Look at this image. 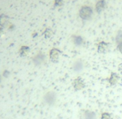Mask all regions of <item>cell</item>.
Here are the masks:
<instances>
[{
  "label": "cell",
  "instance_id": "obj_1",
  "mask_svg": "<svg viewBox=\"0 0 122 119\" xmlns=\"http://www.w3.org/2000/svg\"><path fill=\"white\" fill-rule=\"evenodd\" d=\"M41 102L44 105L49 107H54L58 102V94L54 90H47L43 93Z\"/></svg>",
  "mask_w": 122,
  "mask_h": 119
},
{
  "label": "cell",
  "instance_id": "obj_2",
  "mask_svg": "<svg viewBox=\"0 0 122 119\" xmlns=\"http://www.w3.org/2000/svg\"><path fill=\"white\" fill-rule=\"evenodd\" d=\"M79 15L81 18L83 20H89L92 18L93 15V10L89 6H83V7L80 9V13H79Z\"/></svg>",
  "mask_w": 122,
  "mask_h": 119
},
{
  "label": "cell",
  "instance_id": "obj_3",
  "mask_svg": "<svg viewBox=\"0 0 122 119\" xmlns=\"http://www.w3.org/2000/svg\"><path fill=\"white\" fill-rule=\"evenodd\" d=\"M45 60H46L45 54L43 52H41V51H39L37 54H35L34 57L32 58L33 63H34V65H36V66H40V65H44V64L45 63Z\"/></svg>",
  "mask_w": 122,
  "mask_h": 119
},
{
  "label": "cell",
  "instance_id": "obj_4",
  "mask_svg": "<svg viewBox=\"0 0 122 119\" xmlns=\"http://www.w3.org/2000/svg\"><path fill=\"white\" fill-rule=\"evenodd\" d=\"M72 87L75 91H81L85 89V82L81 77L78 76L75 78L72 81Z\"/></svg>",
  "mask_w": 122,
  "mask_h": 119
},
{
  "label": "cell",
  "instance_id": "obj_5",
  "mask_svg": "<svg viewBox=\"0 0 122 119\" xmlns=\"http://www.w3.org/2000/svg\"><path fill=\"white\" fill-rule=\"evenodd\" d=\"M80 119H97V116L93 111L81 110L80 112Z\"/></svg>",
  "mask_w": 122,
  "mask_h": 119
},
{
  "label": "cell",
  "instance_id": "obj_6",
  "mask_svg": "<svg viewBox=\"0 0 122 119\" xmlns=\"http://www.w3.org/2000/svg\"><path fill=\"white\" fill-rule=\"evenodd\" d=\"M85 67V64H84L83 60L80 59H77L75 60H74L73 63H72V70H73L74 72H76V73H79V72L82 71Z\"/></svg>",
  "mask_w": 122,
  "mask_h": 119
},
{
  "label": "cell",
  "instance_id": "obj_7",
  "mask_svg": "<svg viewBox=\"0 0 122 119\" xmlns=\"http://www.w3.org/2000/svg\"><path fill=\"white\" fill-rule=\"evenodd\" d=\"M60 54H61V51L59 49L53 48L49 51V59H50V60L52 62L56 63V62L59 61V57H60Z\"/></svg>",
  "mask_w": 122,
  "mask_h": 119
},
{
  "label": "cell",
  "instance_id": "obj_8",
  "mask_svg": "<svg viewBox=\"0 0 122 119\" xmlns=\"http://www.w3.org/2000/svg\"><path fill=\"white\" fill-rule=\"evenodd\" d=\"M109 49V44L105 41H100L97 44V50L100 54H105L108 51Z\"/></svg>",
  "mask_w": 122,
  "mask_h": 119
},
{
  "label": "cell",
  "instance_id": "obj_9",
  "mask_svg": "<svg viewBox=\"0 0 122 119\" xmlns=\"http://www.w3.org/2000/svg\"><path fill=\"white\" fill-rule=\"evenodd\" d=\"M119 81H120V76L115 72H112L108 78V82L110 83V86L116 85L119 82Z\"/></svg>",
  "mask_w": 122,
  "mask_h": 119
},
{
  "label": "cell",
  "instance_id": "obj_10",
  "mask_svg": "<svg viewBox=\"0 0 122 119\" xmlns=\"http://www.w3.org/2000/svg\"><path fill=\"white\" fill-rule=\"evenodd\" d=\"M72 41L76 46H81L84 43V39L82 36L79 35V34H73L72 35Z\"/></svg>",
  "mask_w": 122,
  "mask_h": 119
},
{
  "label": "cell",
  "instance_id": "obj_11",
  "mask_svg": "<svg viewBox=\"0 0 122 119\" xmlns=\"http://www.w3.org/2000/svg\"><path fill=\"white\" fill-rule=\"evenodd\" d=\"M9 24V19L5 14H1L0 15V26L2 28L8 27Z\"/></svg>",
  "mask_w": 122,
  "mask_h": 119
},
{
  "label": "cell",
  "instance_id": "obj_12",
  "mask_svg": "<svg viewBox=\"0 0 122 119\" xmlns=\"http://www.w3.org/2000/svg\"><path fill=\"white\" fill-rule=\"evenodd\" d=\"M105 6H106V3L105 0H99L95 5V9L98 13H100L105 9Z\"/></svg>",
  "mask_w": 122,
  "mask_h": 119
},
{
  "label": "cell",
  "instance_id": "obj_13",
  "mask_svg": "<svg viewBox=\"0 0 122 119\" xmlns=\"http://www.w3.org/2000/svg\"><path fill=\"white\" fill-rule=\"evenodd\" d=\"M29 51H30V49H29V46H21L20 49H19V54L20 56H22V57H24V56H26L29 53Z\"/></svg>",
  "mask_w": 122,
  "mask_h": 119
},
{
  "label": "cell",
  "instance_id": "obj_14",
  "mask_svg": "<svg viewBox=\"0 0 122 119\" xmlns=\"http://www.w3.org/2000/svg\"><path fill=\"white\" fill-rule=\"evenodd\" d=\"M115 42H116V44H122V31L119 30L116 34V36H115Z\"/></svg>",
  "mask_w": 122,
  "mask_h": 119
},
{
  "label": "cell",
  "instance_id": "obj_15",
  "mask_svg": "<svg viewBox=\"0 0 122 119\" xmlns=\"http://www.w3.org/2000/svg\"><path fill=\"white\" fill-rule=\"evenodd\" d=\"M53 34V31L50 29H46L45 31L44 32V36L45 38H50Z\"/></svg>",
  "mask_w": 122,
  "mask_h": 119
},
{
  "label": "cell",
  "instance_id": "obj_16",
  "mask_svg": "<svg viewBox=\"0 0 122 119\" xmlns=\"http://www.w3.org/2000/svg\"><path fill=\"white\" fill-rule=\"evenodd\" d=\"M100 119H111V116H110V114L108 113V112H103V113L101 114Z\"/></svg>",
  "mask_w": 122,
  "mask_h": 119
},
{
  "label": "cell",
  "instance_id": "obj_17",
  "mask_svg": "<svg viewBox=\"0 0 122 119\" xmlns=\"http://www.w3.org/2000/svg\"><path fill=\"white\" fill-rule=\"evenodd\" d=\"M63 1L62 0H54V6H62Z\"/></svg>",
  "mask_w": 122,
  "mask_h": 119
},
{
  "label": "cell",
  "instance_id": "obj_18",
  "mask_svg": "<svg viewBox=\"0 0 122 119\" xmlns=\"http://www.w3.org/2000/svg\"><path fill=\"white\" fill-rule=\"evenodd\" d=\"M117 49H118V50L122 54V44H117Z\"/></svg>",
  "mask_w": 122,
  "mask_h": 119
},
{
  "label": "cell",
  "instance_id": "obj_19",
  "mask_svg": "<svg viewBox=\"0 0 122 119\" xmlns=\"http://www.w3.org/2000/svg\"><path fill=\"white\" fill-rule=\"evenodd\" d=\"M4 34V28L0 27V36H3Z\"/></svg>",
  "mask_w": 122,
  "mask_h": 119
},
{
  "label": "cell",
  "instance_id": "obj_20",
  "mask_svg": "<svg viewBox=\"0 0 122 119\" xmlns=\"http://www.w3.org/2000/svg\"><path fill=\"white\" fill-rule=\"evenodd\" d=\"M1 81H2V75L0 74V82H1Z\"/></svg>",
  "mask_w": 122,
  "mask_h": 119
}]
</instances>
